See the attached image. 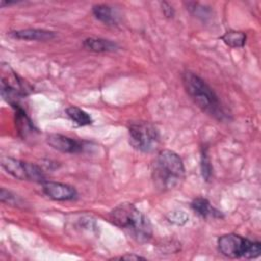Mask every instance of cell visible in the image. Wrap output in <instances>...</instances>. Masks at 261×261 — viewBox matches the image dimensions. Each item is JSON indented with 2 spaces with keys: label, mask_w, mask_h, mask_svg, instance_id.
Here are the masks:
<instances>
[{
  "label": "cell",
  "mask_w": 261,
  "mask_h": 261,
  "mask_svg": "<svg viewBox=\"0 0 261 261\" xmlns=\"http://www.w3.org/2000/svg\"><path fill=\"white\" fill-rule=\"evenodd\" d=\"M84 47L93 52H111L117 49V45L102 38H88L83 43Z\"/></svg>",
  "instance_id": "8fae6325"
},
{
  "label": "cell",
  "mask_w": 261,
  "mask_h": 261,
  "mask_svg": "<svg viewBox=\"0 0 261 261\" xmlns=\"http://www.w3.org/2000/svg\"><path fill=\"white\" fill-rule=\"evenodd\" d=\"M246 34L243 32H238V31H229L226 32L222 37L221 40L228 45L229 47L232 48H240L243 47L246 43Z\"/></svg>",
  "instance_id": "5bb4252c"
},
{
  "label": "cell",
  "mask_w": 261,
  "mask_h": 261,
  "mask_svg": "<svg viewBox=\"0 0 261 261\" xmlns=\"http://www.w3.org/2000/svg\"><path fill=\"white\" fill-rule=\"evenodd\" d=\"M12 38L28 41H49L55 38V33L41 29H24L10 32Z\"/></svg>",
  "instance_id": "9c48e42d"
},
{
  "label": "cell",
  "mask_w": 261,
  "mask_h": 261,
  "mask_svg": "<svg viewBox=\"0 0 261 261\" xmlns=\"http://www.w3.org/2000/svg\"><path fill=\"white\" fill-rule=\"evenodd\" d=\"M0 200L2 203H8V204H14L16 201V197L12 195L10 192L6 191L5 189H1L0 192Z\"/></svg>",
  "instance_id": "9a60e30c"
},
{
  "label": "cell",
  "mask_w": 261,
  "mask_h": 261,
  "mask_svg": "<svg viewBox=\"0 0 261 261\" xmlns=\"http://www.w3.org/2000/svg\"><path fill=\"white\" fill-rule=\"evenodd\" d=\"M181 80L187 93L199 108L216 119L221 120L225 117L217 95L200 76L192 71H185Z\"/></svg>",
  "instance_id": "7a4b0ae2"
},
{
  "label": "cell",
  "mask_w": 261,
  "mask_h": 261,
  "mask_svg": "<svg viewBox=\"0 0 261 261\" xmlns=\"http://www.w3.org/2000/svg\"><path fill=\"white\" fill-rule=\"evenodd\" d=\"M129 144L141 152H152L159 143V133L150 122L138 121L128 126Z\"/></svg>",
  "instance_id": "5b68a950"
},
{
  "label": "cell",
  "mask_w": 261,
  "mask_h": 261,
  "mask_svg": "<svg viewBox=\"0 0 261 261\" xmlns=\"http://www.w3.org/2000/svg\"><path fill=\"white\" fill-rule=\"evenodd\" d=\"M65 112L69 119L79 126H85L92 123V118L90 114H88L86 111L76 106L67 107L65 109Z\"/></svg>",
  "instance_id": "4fadbf2b"
},
{
  "label": "cell",
  "mask_w": 261,
  "mask_h": 261,
  "mask_svg": "<svg viewBox=\"0 0 261 261\" xmlns=\"http://www.w3.org/2000/svg\"><path fill=\"white\" fill-rule=\"evenodd\" d=\"M152 173L157 188L172 190L179 186L185 177L182 160L175 152L162 150L154 162Z\"/></svg>",
  "instance_id": "3957f363"
},
{
  "label": "cell",
  "mask_w": 261,
  "mask_h": 261,
  "mask_svg": "<svg viewBox=\"0 0 261 261\" xmlns=\"http://www.w3.org/2000/svg\"><path fill=\"white\" fill-rule=\"evenodd\" d=\"M206 155L207 154L204 153L202 156V172H203V176H205L206 180H208L211 175V166L209 164V159Z\"/></svg>",
  "instance_id": "2e32d148"
},
{
  "label": "cell",
  "mask_w": 261,
  "mask_h": 261,
  "mask_svg": "<svg viewBox=\"0 0 261 261\" xmlns=\"http://www.w3.org/2000/svg\"><path fill=\"white\" fill-rule=\"evenodd\" d=\"M42 190L46 196L55 201H70L76 197L75 189L62 182L45 180L42 182Z\"/></svg>",
  "instance_id": "52a82bcc"
},
{
  "label": "cell",
  "mask_w": 261,
  "mask_h": 261,
  "mask_svg": "<svg viewBox=\"0 0 261 261\" xmlns=\"http://www.w3.org/2000/svg\"><path fill=\"white\" fill-rule=\"evenodd\" d=\"M47 143L55 150L63 153H79L83 151V144L74 139L60 135L51 134L47 137Z\"/></svg>",
  "instance_id": "ba28073f"
},
{
  "label": "cell",
  "mask_w": 261,
  "mask_h": 261,
  "mask_svg": "<svg viewBox=\"0 0 261 261\" xmlns=\"http://www.w3.org/2000/svg\"><path fill=\"white\" fill-rule=\"evenodd\" d=\"M118 259H123V260H140V259H145L141 256H138V255H124V256H121L119 257Z\"/></svg>",
  "instance_id": "ac0fdd59"
},
{
  "label": "cell",
  "mask_w": 261,
  "mask_h": 261,
  "mask_svg": "<svg viewBox=\"0 0 261 261\" xmlns=\"http://www.w3.org/2000/svg\"><path fill=\"white\" fill-rule=\"evenodd\" d=\"M219 252L228 258H257L261 253V244L239 234H224L217 242Z\"/></svg>",
  "instance_id": "277c9868"
},
{
  "label": "cell",
  "mask_w": 261,
  "mask_h": 261,
  "mask_svg": "<svg viewBox=\"0 0 261 261\" xmlns=\"http://www.w3.org/2000/svg\"><path fill=\"white\" fill-rule=\"evenodd\" d=\"M109 220L128 231L140 243L148 242L152 237L150 220L132 203H121L114 207L109 213Z\"/></svg>",
  "instance_id": "6da1fadb"
},
{
  "label": "cell",
  "mask_w": 261,
  "mask_h": 261,
  "mask_svg": "<svg viewBox=\"0 0 261 261\" xmlns=\"http://www.w3.org/2000/svg\"><path fill=\"white\" fill-rule=\"evenodd\" d=\"M161 7H162V11H163V14L167 17H172L173 16V9L172 7L166 3V2H161Z\"/></svg>",
  "instance_id": "e0dca14e"
},
{
  "label": "cell",
  "mask_w": 261,
  "mask_h": 261,
  "mask_svg": "<svg viewBox=\"0 0 261 261\" xmlns=\"http://www.w3.org/2000/svg\"><path fill=\"white\" fill-rule=\"evenodd\" d=\"M1 166L7 173L17 179L32 180L37 182H43L46 180L42 169L33 163L3 156L1 157Z\"/></svg>",
  "instance_id": "8992f818"
},
{
  "label": "cell",
  "mask_w": 261,
  "mask_h": 261,
  "mask_svg": "<svg viewBox=\"0 0 261 261\" xmlns=\"http://www.w3.org/2000/svg\"><path fill=\"white\" fill-rule=\"evenodd\" d=\"M192 209L196 214L203 218H221L222 213L214 208L207 199L197 198L191 204Z\"/></svg>",
  "instance_id": "30bf717a"
},
{
  "label": "cell",
  "mask_w": 261,
  "mask_h": 261,
  "mask_svg": "<svg viewBox=\"0 0 261 261\" xmlns=\"http://www.w3.org/2000/svg\"><path fill=\"white\" fill-rule=\"evenodd\" d=\"M92 10H93V14L95 15V17L106 24L112 25V24L116 23V21H117V16H116L115 12L113 11L112 7H110L109 5L97 4V5L93 6Z\"/></svg>",
  "instance_id": "7c38bea8"
}]
</instances>
